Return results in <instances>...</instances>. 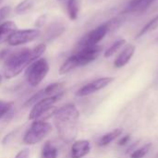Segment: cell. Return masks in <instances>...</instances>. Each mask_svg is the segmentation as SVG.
<instances>
[{
  "label": "cell",
  "instance_id": "obj_9",
  "mask_svg": "<svg viewBox=\"0 0 158 158\" xmlns=\"http://www.w3.org/2000/svg\"><path fill=\"white\" fill-rule=\"evenodd\" d=\"M63 92V84L59 83V82H55L52 84H49L48 86H46L45 88L40 90L39 92H37L35 94H33L25 104L24 106H30L34 105L35 103H37L39 100L44 98V97H49L55 94H57L59 93Z\"/></svg>",
  "mask_w": 158,
  "mask_h": 158
},
{
  "label": "cell",
  "instance_id": "obj_4",
  "mask_svg": "<svg viewBox=\"0 0 158 158\" xmlns=\"http://www.w3.org/2000/svg\"><path fill=\"white\" fill-rule=\"evenodd\" d=\"M49 72V64L45 58H39L32 62L26 69V79L30 86H38L47 76Z\"/></svg>",
  "mask_w": 158,
  "mask_h": 158
},
{
  "label": "cell",
  "instance_id": "obj_24",
  "mask_svg": "<svg viewBox=\"0 0 158 158\" xmlns=\"http://www.w3.org/2000/svg\"><path fill=\"white\" fill-rule=\"evenodd\" d=\"M13 107L12 102H7L4 100H0V119L7 115Z\"/></svg>",
  "mask_w": 158,
  "mask_h": 158
},
{
  "label": "cell",
  "instance_id": "obj_30",
  "mask_svg": "<svg viewBox=\"0 0 158 158\" xmlns=\"http://www.w3.org/2000/svg\"><path fill=\"white\" fill-rule=\"evenodd\" d=\"M57 1H64V0H57Z\"/></svg>",
  "mask_w": 158,
  "mask_h": 158
},
{
  "label": "cell",
  "instance_id": "obj_21",
  "mask_svg": "<svg viewBox=\"0 0 158 158\" xmlns=\"http://www.w3.org/2000/svg\"><path fill=\"white\" fill-rule=\"evenodd\" d=\"M126 43H127V42H126L125 39H119V40L116 41L115 43H113V44L106 49V51L105 52V55H104L105 57L108 58V57L112 56L113 55H115L122 46L125 45Z\"/></svg>",
  "mask_w": 158,
  "mask_h": 158
},
{
  "label": "cell",
  "instance_id": "obj_5",
  "mask_svg": "<svg viewBox=\"0 0 158 158\" xmlns=\"http://www.w3.org/2000/svg\"><path fill=\"white\" fill-rule=\"evenodd\" d=\"M40 35H41V31L37 28L16 30L8 36L6 42L10 46H19L33 42Z\"/></svg>",
  "mask_w": 158,
  "mask_h": 158
},
{
  "label": "cell",
  "instance_id": "obj_19",
  "mask_svg": "<svg viewBox=\"0 0 158 158\" xmlns=\"http://www.w3.org/2000/svg\"><path fill=\"white\" fill-rule=\"evenodd\" d=\"M158 28V15H156L155 18H153L151 20H149L142 29L141 31L138 32V34L136 35V38H140L153 31H155L156 29Z\"/></svg>",
  "mask_w": 158,
  "mask_h": 158
},
{
  "label": "cell",
  "instance_id": "obj_25",
  "mask_svg": "<svg viewBox=\"0 0 158 158\" xmlns=\"http://www.w3.org/2000/svg\"><path fill=\"white\" fill-rule=\"evenodd\" d=\"M11 12V7L9 6H5L0 8V24H2L5 19L9 16Z\"/></svg>",
  "mask_w": 158,
  "mask_h": 158
},
{
  "label": "cell",
  "instance_id": "obj_20",
  "mask_svg": "<svg viewBox=\"0 0 158 158\" xmlns=\"http://www.w3.org/2000/svg\"><path fill=\"white\" fill-rule=\"evenodd\" d=\"M65 31V28L63 26H61L60 24H53L51 25L48 29H47V31H46V38L48 41H51L58 36H60Z\"/></svg>",
  "mask_w": 158,
  "mask_h": 158
},
{
  "label": "cell",
  "instance_id": "obj_18",
  "mask_svg": "<svg viewBox=\"0 0 158 158\" xmlns=\"http://www.w3.org/2000/svg\"><path fill=\"white\" fill-rule=\"evenodd\" d=\"M57 156H58L57 148L54 144H52L51 142L44 143L41 151L40 158H57Z\"/></svg>",
  "mask_w": 158,
  "mask_h": 158
},
{
  "label": "cell",
  "instance_id": "obj_1",
  "mask_svg": "<svg viewBox=\"0 0 158 158\" xmlns=\"http://www.w3.org/2000/svg\"><path fill=\"white\" fill-rule=\"evenodd\" d=\"M46 50L45 44H39L32 49L24 47L8 54L4 60V76L12 79L19 75L32 62L41 58Z\"/></svg>",
  "mask_w": 158,
  "mask_h": 158
},
{
  "label": "cell",
  "instance_id": "obj_3",
  "mask_svg": "<svg viewBox=\"0 0 158 158\" xmlns=\"http://www.w3.org/2000/svg\"><path fill=\"white\" fill-rule=\"evenodd\" d=\"M53 131V127L49 122L44 120H34L23 137V143L27 145H34L43 142Z\"/></svg>",
  "mask_w": 158,
  "mask_h": 158
},
{
  "label": "cell",
  "instance_id": "obj_27",
  "mask_svg": "<svg viewBox=\"0 0 158 158\" xmlns=\"http://www.w3.org/2000/svg\"><path fill=\"white\" fill-rule=\"evenodd\" d=\"M45 19H46V16H45V15H42V16H40V17L36 19V22H35V26H36V28H37V29L42 28V27L44 25Z\"/></svg>",
  "mask_w": 158,
  "mask_h": 158
},
{
  "label": "cell",
  "instance_id": "obj_7",
  "mask_svg": "<svg viewBox=\"0 0 158 158\" xmlns=\"http://www.w3.org/2000/svg\"><path fill=\"white\" fill-rule=\"evenodd\" d=\"M63 94H64V92L49 96V97H44L39 100L37 103H35L28 117L29 120H36L40 117H42L44 114L47 113L52 108V106L62 97Z\"/></svg>",
  "mask_w": 158,
  "mask_h": 158
},
{
  "label": "cell",
  "instance_id": "obj_23",
  "mask_svg": "<svg viewBox=\"0 0 158 158\" xmlns=\"http://www.w3.org/2000/svg\"><path fill=\"white\" fill-rule=\"evenodd\" d=\"M152 147V143H147L143 146H142L141 148L139 149H136L134 150V152L131 154V158H143L150 151Z\"/></svg>",
  "mask_w": 158,
  "mask_h": 158
},
{
  "label": "cell",
  "instance_id": "obj_14",
  "mask_svg": "<svg viewBox=\"0 0 158 158\" xmlns=\"http://www.w3.org/2000/svg\"><path fill=\"white\" fill-rule=\"evenodd\" d=\"M156 0H131L126 9L127 12H143L148 8Z\"/></svg>",
  "mask_w": 158,
  "mask_h": 158
},
{
  "label": "cell",
  "instance_id": "obj_11",
  "mask_svg": "<svg viewBox=\"0 0 158 158\" xmlns=\"http://www.w3.org/2000/svg\"><path fill=\"white\" fill-rule=\"evenodd\" d=\"M91 151V143L88 140H80L72 143L70 149L71 158H82Z\"/></svg>",
  "mask_w": 158,
  "mask_h": 158
},
{
  "label": "cell",
  "instance_id": "obj_6",
  "mask_svg": "<svg viewBox=\"0 0 158 158\" xmlns=\"http://www.w3.org/2000/svg\"><path fill=\"white\" fill-rule=\"evenodd\" d=\"M109 32L108 27L106 22L103 23L91 31H89L87 34H85L77 44V48L78 50L89 47V46H94V45H98V44L106 37V35Z\"/></svg>",
  "mask_w": 158,
  "mask_h": 158
},
{
  "label": "cell",
  "instance_id": "obj_10",
  "mask_svg": "<svg viewBox=\"0 0 158 158\" xmlns=\"http://www.w3.org/2000/svg\"><path fill=\"white\" fill-rule=\"evenodd\" d=\"M102 49L103 48L100 45H94L78 50L75 54L78 56L80 66L83 67L94 61L101 54Z\"/></svg>",
  "mask_w": 158,
  "mask_h": 158
},
{
  "label": "cell",
  "instance_id": "obj_26",
  "mask_svg": "<svg viewBox=\"0 0 158 158\" xmlns=\"http://www.w3.org/2000/svg\"><path fill=\"white\" fill-rule=\"evenodd\" d=\"M30 155H31L30 150L28 148H25V149L20 150L17 154V156H15V158H30Z\"/></svg>",
  "mask_w": 158,
  "mask_h": 158
},
{
  "label": "cell",
  "instance_id": "obj_17",
  "mask_svg": "<svg viewBox=\"0 0 158 158\" xmlns=\"http://www.w3.org/2000/svg\"><path fill=\"white\" fill-rule=\"evenodd\" d=\"M67 12L70 20H76L79 17L80 3L79 0H68L67 2Z\"/></svg>",
  "mask_w": 158,
  "mask_h": 158
},
{
  "label": "cell",
  "instance_id": "obj_8",
  "mask_svg": "<svg viewBox=\"0 0 158 158\" xmlns=\"http://www.w3.org/2000/svg\"><path fill=\"white\" fill-rule=\"evenodd\" d=\"M114 81H115V78H113V77H103V78L97 79V80L82 86L81 88H80L76 92L75 94L78 97H84V96L90 95L92 94L96 93L97 91H100V90L106 88L110 83H112Z\"/></svg>",
  "mask_w": 158,
  "mask_h": 158
},
{
  "label": "cell",
  "instance_id": "obj_29",
  "mask_svg": "<svg viewBox=\"0 0 158 158\" xmlns=\"http://www.w3.org/2000/svg\"><path fill=\"white\" fill-rule=\"evenodd\" d=\"M1 80H2V77H1V75H0V81H1Z\"/></svg>",
  "mask_w": 158,
  "mask_h": 158
},
{
  "label": "cell",
  "instance_id": "obj_12",
  "mask_svg": "<svg viewBox=\"0 0 158 158\" xmlns=\"http://www.w3.org/2000/svg\"><path fill=\"white\" fill-rule=\"evenodd\" d=\"M134 53H135V46L133 44H128L122 50V52L118 55V56L115 59L114 61L115 68L119 69V68L126 66L130 62V60L132 58Z\"/></svg>",
  "mask_w": 158,
  "mask_h": 158
},
{
  "label": "cell",
  "instance_id": "obj_22",
  "mask_svg": "<svg viewBox=\"0 0 158 158\" xmlns=\"http://www.w3.org/2000/svg\"><path fill=\"white\" fill-rule=\"evenodd\" d=\"M33 6V0H22L19 2L14 9V12L18 15H22L29 11Z\"/></svg>",
  "mask_w": 158,
  "mask_h": 158
},
{
  "label": "cell",
  "instance_id": "obj_28",
  "mask_svg": "<svg viewBox=\"0 0 158 158\" xmlns=\"http://www.w3.org/2000/svg\"><path fill=\"white\" fill-rule=\"evenodd\" d=\"M130 140H131V135H130V134H127V135L123 136V137L118 141V145H119V146L126 145L127 143H129Z\"/></svg>",
  "mask_w": 158,
  "mask_h": 158
},
{
  "label": "cell",
  "instance_id": "obj_13",
  "mask_svg": "<svg viewBox=\"0 0 158 158\" xmlns=\"http://www.w3.org/2000/svg\"><path fill=\"white\" fill-rule=\"evenodd\" d=\"M79 67H81V66H80L78 56H76V54H73L72 56H70L69 57H68L64 61V63L59 68L58 72L60 75H64V74H67V73L70 72L71 70H73Z\"/></svg>",
  "mask_w": 158,
  "mask_h": 158
},
{
  "label": "cell",
  "instance_id": "obj_15",
  "mask_svg": "<svg viewBox=\"0 0 158 158\" xmlns=\"http://www.w3.org/2000/svg\"><path fill=\"white\" fill-rule=\"evenodd\" d=\"M16 30L17 25L12 20H6L0 24V43L3 41H6L8 36Z\"/></svg>",
  "mask_w": 158,
  "mask_h": 158
},
{
  "label": "cell",
  "instance_id": "obj_2",
  "mask_svg": "<svg viewBox=\"0 0 158 158\" xmlns=\"http://www.w3.org/2000/svg\"><path fill=\"white\" fill-rule=\"evenodd\" d=\"M80 117L78 108L68 104L54 113L55 124L59 137L65 143H71L77 136V121Z\"/></svg>",
  "mask_w": 158,
  "mask_h": 158
},
{
  "label": "cell",
  "instance_id": "obj_16",
  "mask_svg": "<svg viewBox=\"0 0 158 158\" xmlns=\"http://www.w3.org/2000/svg\"><path fill=\"white\" fill-rule=\"evenodd\" d=\"M122 132H123L122 130L116 129V130H114V131H110V132L103 135L101 137V139L99 140V142H98V145L99 146H106V145H108L114 140H116L117 138H118L122 134Z\"/></svg>",
  "mask_w": 158,
  "mask_h": 158
},
{
  "label": "cell",
  "instance_id": "obj_31",
  "mask_svg": "<svg viewBox=\"0 0 158 158\" xmlns=\"http://www.w3.org/2000/svg\"><path fill=\"white\" fill-rule=\"evenodd\" d=\"M1 1H2V0H0V3H1Z\"/></svg>",
  "mask_w": 158,
  "mask_h": 158
}]
</instances>
